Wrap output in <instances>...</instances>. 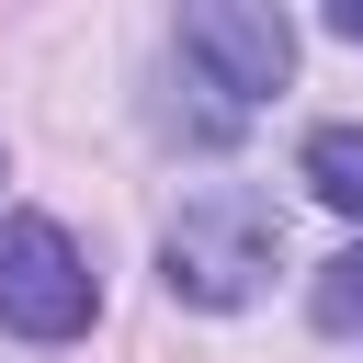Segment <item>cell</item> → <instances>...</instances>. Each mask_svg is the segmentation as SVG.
Masks as SVG:
<instances>
[{
	"mask_svg": "<svg viewBox=\"0 0 363 363\" xmlns=\"http://www.w3.org/2000/svg\"><path fill=\"white\" fill-rule=\"evenodd\" d=\"M329 34H340V45H363V0H329Z\"/></svg>",
	"mask_w": 363,
	"mask_h": 363,
	"instance_id": "obj_6",
	"label": "cell"
},
{
	"mask_svg": "<svg viewBox=\"0 0 363 363\" xmlns=\"http://www.w3.org/2000/svg\"><path fill=\"white\" fill-rule=\"evenodd\" d=\"M272 261H284V216H272L261 193H238V182L193 193V204L159 227V272H170L182 306H250V295L272 284Z\"/></svg>",
	"mask_w": 363,
	"mask_h": 363,
	"instance_id": "obj_1",
	"label": "cell"
},
{
	"mask_svg": "<svg viewBox=\"0 0 363 363\" xmlns=\"http://www.w3.org/2000/svg\"><path fill=\"white\" fill-rule=\"evenodd\" d=\"M0 170H11V159H0Z\"/></svg>",
	"mask_w": 363,
	"mask_h": 363,
	"instance_id": "obj_7",
	"label": "cell"
},
{
	"mask_svg": "<svg viewBox=\"0 0 363 363\" xmlns=\"http://www.w3.org/2000/svg\"><path fill=\"white\" fill-rule=\"evenodd\" d=\"M91 261H79V238L57 227V216H11L0 227V329H23V340H79L91 329Z\"/></svg>",
	"mask_w": 363,
	"mask_h": 363,
	"instance_id": "obj_2",
	"label": "cell"
},
{
	"mask_svg": "<svg viewBox=\"0 0 363 363\" xmlns=\"http://www.w3.org/2000/svg\"><path fill=\"white\" fill-rule=\"evenodd\" d=\"M306 193L340 204V216H363V125H318L306 136Z\"/></svg>",
	"mask_w": 363,
	"mask_h": 363,
	"instance_id": "obj_4",
	"label": "cell"
},
{
	"mask_svg": "<svg viewBox=\"0 0 363 363\" xmlns=\"http://www.w3.org/2000/svg\"><path fill=\"white\" fill-rule=\"evenodd\" d=\"M306 306H318V329H363V250H340V261L318 272Z\"/></svg>",
	"mask_w": 363,
	"mask_h": 363,
	"instance_id": "obj_5",
	"label": "cell"
},
{
	"mask_svg": "<svg viewBox=\"0 0 363 363\" xmlns=\"http://www.w3.org/2000/svg\"><path fill=\"white\" fill-rule=\"evenodd\" d=\"M182 57L227 91V113L238 102H261V91H284V68H295V23L272 11V0H193L182 11Z\"/></svg>",
	"mask_w": 363,
	"mask_h": 363,
	"instance_id": "obj_3",
	"label": "cell"
}]
</instances>
